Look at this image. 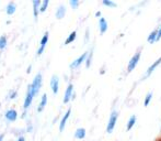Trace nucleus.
<instances>
[{"instance_id":"nucleus-1","label":"nucleus","mask_w":161,"mask_h":141,"mask_svg":"<svg viewBox=\"0 0 161 141\" xmlns=\"http://www.w3.org/2000/svg\"><path fill=\"white\" fill-rule=\"evenodd\" d=\"M41 87H42V74L37 73L36 75H35L32 84L28 86V88H30V90H31L32 95L35 96V95L40 92V88H41Z\"/></svg>"},{"instance_id":"nucleus-2","label":"nucleus","mask_w":161,"mask_h":141,"mask_svg":"<svg viewBox=\"0 0 161 141\" xmlns=\"http://www.w3.org/2000/svg\"><path fill=\"white\" fill-rule=\"evenodd\" d=\"M140 56H142V50L139 49L138 51L132 56L130 62H128V65H127V73H130V72H133V70H135V67L137 66V64H138V62L140 61Z\"/></svg>"},{"instance_id":"nucleus-3","label":"nucleus","mask_w":161,"mask_h":141,"mask_svg":"<svg viewBox=\"0 0 161 141\" xmlns=\"http://www.w3.org/2000/svg\"><path fill=\"white\" fill-rule=\"evenodd\" d=\"M117 119H118V111L116 110H113L112 114L110 115V118H109V121H107V126H106V132L107 133H111L113 131L115 126H116Z\"/></svg>"},{"instance_id":"nucleus-4","label":"nucleus","mask_w":161,"mask_h":141,"mask_svg":"<svg viewBox=\"0 0 161 141\" xmlns=\"http://www.w3.org/2000/svg\"><path fill=\"white\" fill-rule=\"evenodd\" d=\"M88 54H89V52H85V53H82L79 58H76V60L70 64V68L73 70V68H77L78 66H80L83 62H85V60H87V58H88Z\"/></svg>"},{"instance_id":"nucleus-5","label":"nucleus","mask_w":161,"mask_h":141,"mask_svg":"<svg viewBox=\"0 0 161 141\" xmlns=\"http://www.w3.org/2000/svg\"><path fill=\"white\" fill-rule=\"evenodd\" d=\"M160 64H161V56H160L159 58H157V60H156V61L154 62V63H152V64L150 65V66H149L148 68H147V70H146V73H145V76H144V80H146L147 77L150 76V75H151V74L154 73V70H155L156 68L158 67V66H159Z\"/></svg>"},{"instance_id":"nucleus-6","label":"nucleus","mask_w":161,"mask_h":141,"mask_svg":"<svg viewBox=\"0 0 161 141\" xmlns=\"http://www.w3.org/2000/svg\"><path fill=\"white\" fill-rule=\"evenodd\" d=\"M73 85L70 83L68 84L66 92H65V95H64V104H67L70 99H73Z\"/></svg>"},{"instance_id":"nucleus-7","label":"nucleus","mask_w":161,"mask_h":141,"mask_svg":"<svg viewBox=\"0 0 161 141\" xmlns=\"http://www.w3.org/2000/svg\"><path fill=\"white\" fill-rule=\"evenodd\" d=\"M51 88L53 90L54 94L58 93V89H59V78L57 75H53L51 80Z\"/></svg>"},{"instance_id":"nucleus-8","label":"nucleus","mask_w":161,"mask_h":141,"mask_svg":"<svg viewBox=\"0 0 161 141\" xmlns=\"http://www.w3.org/2000/svg\"><path fill=\"white\" fill-rule=\"evenodd\" d=\"M48 35L49 34H48L47 31L43 35V38H42V40H41V43H40V48H38V50H37V55H41L42 53H43V51H44L45 45H46V43L48 42Z\"/></svg>"},{"instance_id":"nucleus-9","label":"nucleus","mask_w":161,"mask_h":141,"mask_svg":"<svg viewBox=\"0 0 161 141\" xmlns=\"http://www.w3.org/2000/svg\"><path fill=\"white\" fill-rule=\"evenodd\" d=\"M6 118L9 120V121H14L16 118H18V112H16V109H9V110H7L6 114Z\"/></svg>"},{"instance_id":"nucleus-10","label":"nucleus","mask_w":161,"mask_h":141,"mask_svg":"<svg viewBox=\"0 0 161 141\" xmlns=\"http://www.w3.org/2000/svg\"><path fill=\"white\" fill-rule=\"evenodd\" d=\"M70 112H71V108H69L68 110H67L66 114L64 115V117L61 118V120H60V124H59V130L60 131H63L64 128H65L67 120H68V118H69V116H70Z\"/></svg>"},{"instance_id":"nucleus-11","label":"nucleus","mask_w":161,"mask_h":141,"mask_svg":"<svg viewBox=\"0 0 161 141\" xmlns=\"http://www.w3.org/2000/svg\"><path fill=\"white\" fill-rule=\"evenodd\" d=\"M65 14H66V7H65V5H60L57 8L55 16H56L57 19H63L64 17H65Z\"/></svg>"},{"instance_id":"nucleus-12","label":"nucleus","mask_w":161,"mask_h":141,"mask_svg":"<svg viewBox=\"0 0 161 141\" xmlns=\"http://www.w3.org/2000/svg\"><path fill=\"white\" fill-rule=\"evenodd\" d=\"M99 29H100L101 34H104L107 31V21L104 18H100V20H99Z\"/></svg>"},{"instance_id":"nucleus-13","label":"nucleus","mask_w":161,"mask_h":141,"mask_svg":"<svg viewBox=\"0 0 161 141\" xmlns=\"http://www.w3.org/2000/svg\"><path fill=\"white\" fill-rule=\"evenodd\" d=\"M33 95H32L31 90H30V88L28 87V94H26V97H25V100H24V105H23V107H24V109H28V106L31 105L32 100H33Z\"/></svg>"},{"instance_id":"nucleus-14","label":"nucleus","mask_w":161,"mask_h":141,"mask_svg":"<svg viewBox=\"0 0 161 141\" xmlns=\"http://www.w3.org/2000/svg\"><path fill=\"white\" fill-rule=\"evenodd\" d=\"M136 120H137V117H136L135 115L130 116V118L128 119L127 125H126V130H127V131H130V130L134 128V126H135V124H136Z\"/></svg>"},{"instance_id":"nucleus-15","label":"nucleus","mask_w":161,"mask_h":141,"mask_svg":"<svg viewBox=\"0 0 161 141\" xmlns=\"http://www.w3.org/2000/svg\"><path fill=\"white\" fill-rule=\"evenodd\" d=\"M16 5L13 2V1H10V2L7 5L6 11L8 14H13V13L16 12Z\"/></svg>"},{"instance_id":"nucleus-16","label":"nucleus","mask_w":161,"mask_h":141,"mask_svg":"<svg viewBox=\"0 0 161 141\" xmlns=\"http://www.w3.org/2000/svg\"><path fill=\"white\" fill-rule=\"evenodd\" d=\"M157 36H158V31H157V29H155L150 34L148 35V38H147L148 43H150V44L155 43V42L157 41Z\"/></svg>"},{"instance_id":"nucleus-17","label":"nucleus","mask_w":161,"mask_h":141,"mask_svg":"<svg viewBox=\"0 0 161 141\" xmlns=\"http://www.w3.org/2000/svg\"><path fill=\"white\" fill-rule=\"evenodd\" d=\"M46 103H47V95H46V94H43V96H42V99H41V103H40V105H38V107H37V111L38 112L42 111V110L44 109Z\"/></svg>"},{"instance_id":"nucleus-18","label":"nucleus","mask_w":161,"mask_h":141,"mask_svg":"<svg viewBox=\"0 0 161 141\" xmlns=\"http://www.w3.org/2000/svg\"><path fill=\"white\" fill-rule=\"evenodd\" d=\"M41 5H42V2L40 1V0H33V7H34L33 11H34L35 18H37L38 12H40V8H38V7H41Z\"/></svg>"},{"instance_id":"nucleus-19","label":"nucleus","mask_w":161,"mask_h":141,"mask_svg":"<svg viewBox=\"0 0 161 141\" xmlns=\"http://www.w3.org/2000/svg\"><path fill=\"white\" fill-rule=\"evenodd\" d=\"M75 137L77 139H83L85 137V128H78L75 132Z\"/></svg>"},{"instance_id":"nucleus-20","label":"nucleus","mask_w":161,"mask_h":141,"mask_svg":"<svg viewBox=\"0 0 161 141\" xmlns=\"http://www.w3.org/2000/svg\"><path fill=\"white\" fill-rule=\"evenodd\" d=\"M76 36H77V31H73V32L68 35V38L66 39V41H65L64 44L67 45V44H69V43H71V42H73L75 39H76Z\"/></svg>"},{"instance_id":"nucleus-21","label":"nucleus","mask_w":161,"mask_h":141,"mask_svg":"<svg viewBox=\"0 0 161 141\" xmlns=\"http://www.w3.org/2000/svg\"><path fill=\"white\" fill-rule=\"evenodd\" d=\"M151 99H152V93L151 92H149L147 95H146V97H145V102H144V106L145 107H147V106L150 104V102H151Z\"/></svg>"},{"instance_id":"nucleus-22","label":"nucleus","mask_w":161,"mask_h":141,"mask_svg":"<svg viewBox=\"0 0 161 141\" xmlns=\"http://www.w3.org/2000/svg\"><path fill=\"white\" fill-rule=\"evenodd\" d=\"M102 3H103L104 6L109 7V8H115V7L117 6L116 3L113 2L112 0H103V1H102Z\"/></svg>"},{"instance_id":"nucleus-23","label":"nucleus","mask_w":161,"mask_h":141,"mask_svg":"<svg viewBox=\"0 0 161 141\" xmlns=\"http://www.w3.org/2000/svg\"><path fill=\"white\" fill-rule=\"evenodd\" d=\"M7 45V36L6 35H1L0 36V50L6 48Z\"/></svg>"},{"instance_id":"nucleus-24","label":"nucleus","mask_w":161,"mask_h":141,"mask_svg":"<svg viewBox=\"0 0 161 141\" xmlns=\"http://www.w3.org/2000/svg\"><path fill=\"white\" fill-rule=\"evenodd\" d=\"M92 56H93V53H92V50L89 52L88 54V58L85 60V66L87 67H90V65H91V61H92Z\"/></svg>"},{"instance_id":"nucleus-25","label":"nucleus","mask_w":161,"mask_h":141,"mask_svg":"<svg viewBox=\"0 0 161 141\" xmlns=\"http://www.w3.org/2000/svg\"><path fill=\"white\" fill-rule=\"evenodd\" d=\"M48 3H49V0H44V1L42 2L41 7H40V12H44L45 10H46V8H47Z\"/></svg>"},{"instance_id":"nucleus-26","label":"nucleus","mask_w":161,"mask_h":141,"mask_svg":"<svg viewBox=\"0 0 161 141\" xmlns=\"http://www.w3.org/2000/svg\"><path fill=\"white\" fill-rule=\"evenodd\" d=\"M69 3L70 6L73 7V9H77V7L79 6V1L78 0H70Z\"/></svg>"},{"instance_id":"nucleus-27","label":"nucleus","mask_w":161,"mask_h":141,"mask_svg":"<svg viewBox=\"0 0 161 141\" xmlns=\"http://www.w3.org/2000/svg\"><path fill=\"white\" fill-rule=\"evenodd\" d=\"M157 31H158V36H157V41H159L161 39V24L159 26V28H157Z\"/></svg>"},{"instance_id":"nucleus-28","label":"nucleus","mask_w":161,"mask_h":141,"mask_svg":"<svg viewBox=\"0 0 161 141\" xmlns=\"http://www.w3.org/2000/svg\"><path fill=\"white\" fill-rule=\"evenodd\" d=\"M95 17H101V11H97L95 12Z\"/></svg>"},{"instance_id":"nucleus-29","label":"nucleus","mask_w":161,"mask_h":141,"mask_svg":"<svg viewBox=\"0 0 161 141\" xmlns=\"http://www.w3.org/2000/svg\"><path fill=\"white\" fill-rule=\"evenodd\" d=\"M18 141H25V138H24V137H20V138L18 139Z\"/></svg>"},{"instance_id":"nucleus-30","label":"nucleus","mask_w":161,"mask_h":141,"mask_svg":"<svg viewBox=\"0 0 161 141\" xmlns=\"http://www.w3.org/2000/svg\"><path fill=\"white\" fill-rule=\"evenodd\" d=\"M16 96V92H14V93H12V95H11V97H10V98H14Z\"/></svg>"},{"instance_id":"nucleus-31","label":"nucleus","mask_w":161,"mask_h":141,"mask_svg":"<svg viewBox=\"0 0 161 141\" xmlns=\"http://www.w3.org/2000/svg\"><path fill=\"white\" fill-rule=\"evenodd\" d=\"M31 68H32V65H28V70H26V72H28V73H30V72H31Z\"/></svg>"},{"instance_id":"nucleus-32","label":"nucleus","mask_w":161,"mask_h":141,"mask_svg":"<svg viewBox=\"0 0 161 141\" xmlns=\"http://www.w3.org/2000/svg\"><path fill=\"white\" fill-rule=\"evenodd\" d=\"M3 137H4V135H3V133H2V135H0V141L3 140Z\"/></svg>"},{"instance_id":"nucleus-33","label":"nucleus","mask_w":161,"mask_h":141,"mask_svg":"<svg viewBox=\"0 0 161 141\" xmlns=\"http://www.w3.org/2000/svg\"><path fill=\"white\" fill-rule=\"evenodd\" d=\"M159 140H161V136H160V137H159Z\"/></svg>"},{"instance_id":"nucleus-34","label":"nucleus","mask_w":161,"mask_h":141,"mask_svg":"<svg viewBox=\"0 0 161 141\" xmlns=\"http://www.w3.org/2000/svg\"><path fill=\"white\" fill-rule=\"evenodd\" d=\"M156 141H161V140H159V139H158V140H156Z\"/></svg>"}]
</instances>
